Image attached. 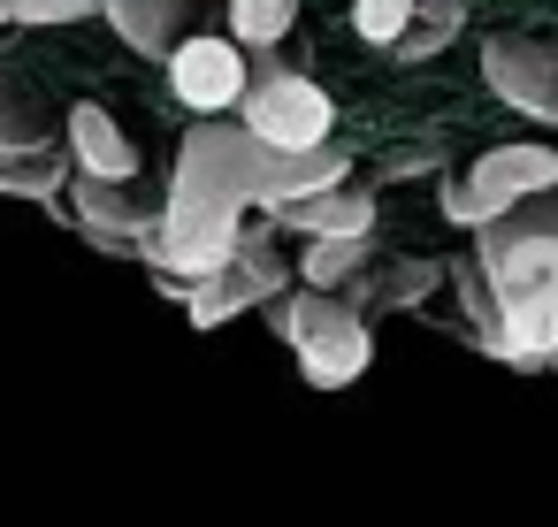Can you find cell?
I'll use <instances>...</instances> for the list:
<instances>
[{"mask_svg":"<svg viewBox=\"0 0 558 527\" xmlns=\"http://www.w3.org/2000/svg\"><path fill=\"white\" fill-rule=\"evenodd\" d=\"M451 283V260H421V253H398V260H375L344 298L375 321V314H413L421 298H436Z\"/></svg>","mask_w":558,"mask_h":527,"instance_id":"9c48e42d","label":"cell"},{"mask_svg":"<svg viewBox=\"0 0 558 527\" xmlns=\"http://www.w3.org/2000/svg\"><path fill=\"white\" fill-rule=\"evenodd\" d=\"M9 24H16V0H0V32H9Z\"/></svg>","mask_w":558,"mask_h":527,"instance_id":"ffe728a7","label":"cell"},{"mask_svg":"<svg viewBox=\"0 0 558 527\" xmlns=\"http://www.w3.org/2000/svg\"><path fill=\"white\" fill-rule=\"evenodd\" d=\"M482 85H489L512 115L558 123V47H550V39L489 32V39H482Z\"/></svg>","mask_w":558,"mask_h":527,"instance_id":"8992f818","label":"cell"},{"mask_svg":"<svg viewBox=\"0 0 558 527\" xmlns=\"http://www.w3.org/2000/svg\"><path fill=\"white\" fill-rule=\"evenodd\" d=\"M459 32H466V0H421V9H413V24H405V39L390 47V62L421 70V62L451 54V39H459Z\"/></svg>","mask_w":558,"mask_h":527,"instance_id":"9a60e30c","label":"cell"},{"mask_svg":"<svg viewBox=\"0 0 558 527\" xmlns=\"http://www.w3.org/2000/svg\"><path fill=\"white\" fill-rule=\"evenodd\" d=\"M62 138H70L77 176H100V184H138V146L123 138V123H116L108 108L77 100V108L62 115Z\"/></svg>","mask_w":558,"mask_h":527,"instance_id":"ba28073f","label":"cell"},{"mask_svg":"<svg viewBox=\"0 0 558 527\" xmlns=\"http://www.w3.org/2000/svg\"><path fill=\"white\" fill-rule=\"evenodd\" d=\"M550 192H558V146L520 138V146H489V154H474L459 176H444L436 207H444V222H459V230H489V222H505V215H520V207H535V199H550Z\"/></svg>","mask_w":558,"mask_h":527,"instance_id":"7a4b0ae2","label":"cell"},{"mask_svg":"<svg viewBox=\"0 0 558 527\" xmlns=\"http://www.w3.org/2000/svg\"><path fill=\"white\" fill-rule=\"evenodd\" d=\"M451 291H459V321H466V336L482 344V359H505L497 291H489V275H482V260H474V253H459V260H451Z\"/></svg>","mask_w":558,"mask_h":527,"instance_id":"5bb4252c","label":"cell"},{"mask_svg":"<svg viewBox=\"0 0 558 527\" xmlns=\"http://www.w3.org/2000/svg\"><path fill=\"white\" fill-rule=\"evenodd\" d=\"M54 154V108L32 100L16 77H0V169H24Z\"/></svg>","mask_w":558,"mask_h":527,"instance_id":"8fae6325","label":"cell"},{"mask_svg":"<svg viewBox=\"0 0 558 527\" xmlns=\"http://www.w3.org/2000/svg\"><path fill=\"white\" fill-rule=\"evenodd\" d=\"M85 16H100V0H16V24H85Z\"/></svg>","mask_w":558,"mask_h":527,"instance_id":"d6986e66","label":"cell"},{"mask_svg":"<svg viewBox=\"0 0 558 527\" xmlns=\"http://www.w3.org/2000/svg\"><path fill=\"white\" fill-rule=\"evenodd\" d=\"M413 9H421V0H352V32L367 39V47H398L405 39V24H413Z\"/></svg>","mask_w":558,"mask_h":527,"instance_id":"ac0fdd59","label":"cell"},{"mask_svg":"<svg viewBox=\"0 0 558 527\" xmlns=\"http://www.w3.org/2000/svg\"><path fill=\"white\" fill-rule=\"evenodd\" d=\"M276 222V237H375V192L367 184H337V192H314V199H299V207H283V215H268Z\"/></svg>","mask_w":558,"mask_h":527,"instance_id":"30bf717a","label":"cell"},{"mask_svg":"<svg viewBox=\"0 0 558 527\" xmlns=\"http://www.w3.org/2000/svg\"><path fill=\"white\" fill-rule=\"evenodd\" d=\"M444 169H451L444 138H405V146L375 154V184H413V176H444Z\"/></svg>","mask_w":558,"mask_h":527,"instance_id":"e0dca14e","label":"cell"},{"mask_svg":"<svg viewBox=\"0 0 558 527\" xmlns=\"http://www.w3.org/2000/svg\"><path fill=\"white\" fill-rule=\"evenodd\" d=\"M238 123L260 146H276V154H322V146H337V100L314 77H299L283 54H253V93H245Z\"/></svg>","mask_w":558,"mask_h":527,"instance_id":"3957f363","label":"cell"},{"mask_svg":"<svg viewBox=\"0 0 558 527\" xmlns=\"http://www.w3.org/2000/svg\"><path fill=\"white\" fill-rule=\"evenodd\" d=\"M100 16L131 54H154V62H169L184 39V0H100Z\"/></svg>","mask_w":558,"mask_h":527,"instance_id":"7c38bea8","label":"cell"},{"mask_svg":"<svg viewBox=\"0 0 558 527\" xmlns=\"http://www.w3.org/2000/svg\"><path fill=\"white\" fill-rule=\"evenodd\" d=\"M291 283H299V268L283 260V245H276V222H245V245H238V260H230L222 275H207V283H184V291H169V298H184V321H192V329H222V321H238V314H253V306L283 298Z\"/></svg>","mask_w":558,"mask_h":527,"instance_id":"277c9868","label":"cell"},{"mask_svg":"<svg viewBox=\"0 0 558 527\" xmlns=\"http://www.w3.org/2000/svg\"><path fill=\"white\" fill-rule=\"evenodd\" d=\"M169 93H177V108H192V123H222L253 93V54L230 32H192L169 54Z\"/></svg>","mask_w":558,"mask_h":527,"instance_id":"5b68a950","label":"cell"},{"mask_svg":"<svg viewBox=\"0 0 558 527\" xmlns=\"http://www.w3.org/2000/svg\"><path fill=\"white\" fill-rule=\"evenodd\" d=\"M260 314H268V329L299 352V382H306V390H344V382H360V375L375 367V321H367L344 291H306V283H291V291L268 298Z\"/></svg>","mask_w":558,"mask_h":527,"instance_id":"6da1fadb","label":"cell"},{"mask_svg":"<svg viewBox=\"0 0 558 527\" xmlns=\"http://www.w3.org/2000/svg\"><path fill=\"white\" fill-rule=\"evenodd\" d=\"M291 24H299V0H230V39L245 54H276Z\"/></svg>","mask_w":558,"mask_h":527,"instance_id":"2e32d148","label":"cell"},{"mask_svg":"<svg viewBox=\"0 0 558 527\" xmlns=\"http://www.w3.org/2000/svg\"><path fill=\"white\" fill-rule=\"evenodd\" d=\"M70 222H77L100 253H131V260H138V245H146V237H154V222H161V207H146V199H138V184L70 176Z\"/></svg>","mask_w":558,"mask_h":527,"instance_id":"52a82bcc","label":"cell"},{"mask_svg":"<svg viewBox=\"0 0 558 527\" xmlns=\"http://www.w3.org/2000/svg\"><path fill=\"white\" fill-rule=\"evenodd\" d=\"M375 268V237H314L299 253V283L306 291H352Z\"/></svg>","mask_w":558,"mask_h":527,"instance_id":"4fadbf2b","label":"cell"}]
</instances>
